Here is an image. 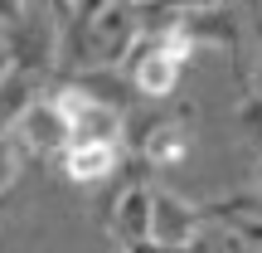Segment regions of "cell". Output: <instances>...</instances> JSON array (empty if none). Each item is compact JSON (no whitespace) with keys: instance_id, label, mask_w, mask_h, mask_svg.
<instances>
[{"instance_id":"6da1fadb","label":"cell","mask_w":262,"mask_h":253,"mask_svg":"<svg viewBox=\"0 0 262 253\" xmlns=\"http://www.w3.org/2000/svg\"><path fill=\"white\" fill-rule=\"evenodd\" d=\"M189 54H194V44H189L180 29H141L136 44H131L126 59H122V73L141 93V103H170L175 88H180V73H185V64H189Z\"/></svg>"},{"instance_id":"7a4b0ae2","label":"cell","mask_w":262,"mask_h":253,"mask_svg":"<svg viewBox=\"0 0 262 253\" xmlns=\"http://www.w3.org/2000/svg\"><path fill=\"white\" fill-rule=\"evenodd\" d=\"M68 49V25L49 0H29V15L15 25V34L5 39V59L15 68H29L39 78H54L58 59Z\"/></svg>"},{"instance_id":"3957f363","label":"cell","mask_w":262,"mask_h":253,"mask_svg":"<svg viewBox=\"0 0 262 253\" xmlns=\"http://www.w3.org/2000/svg\"><path fill=\"white\" fill-rule=\"evenodd\" d=\"M49 98L58 103L73 141H117V146H122V122H126L122 107L97 103V98L88 93V88H78L73 78H58V83L49 88ZM73 141H68V146H73Z\"/></svg>"},{"instance_id":"277c9868","label":"cell","mask_w":262,"mask_h":253,"mask_svg":"<svg viewBox=\"0 0 262 253\" xmlns=\"http://www.w3.org/2000/svg\"><path fill=\"white\" fill-rule=\"evenodd\" d=\"M209 215L204 205H194V200L175 195V190H160L156 185V224H150V239H156L160 248L170 253H189L199 244V234H204Z\"/></svg>"},{"instance_id":"5b68a950","label":"cell","mask_w":262,"mask_h":253,"mask_svg":"<svg viewBox=\"0 0 262 253\" xmlns=\"http://www.w3.org/2000/svg\"><path fill=\"white\" fill-rule=\"evenodd\" d=\"M122 166H126V151L117 141H73L58 156V170L73 185H107V180L122 176Z\"/></svg>"},{"instance_id":"8992f818","label":"cell","mask_w":262,"mask_h":253,"mask_svg":"<svg viewBox=\"0 0 262 253\" xmlns=\"http://www.w3.org/2000/svg\"><path fill=\"white\" fill-rule=\"evenodd\" d=\"M189 122H194V103H170L165 122L150 131L141 161H146L150 170H175L180 161L189 156Z\"/></svg>"},{"instance_id":"52a82bcc","label":"cell","mask_w":262,"mask_h":253,"mask_svg":"<svg viewBox=\"0 0 262 253\" xmlns=\"http://www.w3.org/2000/svg\"><path fill=\"white\" fill-rule=\"evenodd\" d=\"M49 88L54 83L39 78V73H29V68H15V64L0 68V137L19 131V122L29 117V107H34Z\"/></svg>"},{"instance_id":"ba28073f","label":"cell","mask_w":262,"mask_h":253,"mask_svg":"<svg viewBox=\"0 0 262 253\" xmlns=\"http://www.w3.org/2000/svg\"><path fill=\"white\" fill-rule=\"evenodd\" d=\"M19 141H25V151H34V156H63L68 151V122H63V112H58V103L54 98H39L34 107H29V117L19 122V131H15Z\"/></svg>"},{"instance_id":"9c48e42d","label":"cell","mask_w":262,"mask_h":253,"mask_svg":"<svg viewBox=\"0 0 262 253\" xmlns=\"http://www.w3.org/2000/svg\"><path fill=\"white\" fill-rule=\"evenodd\" d=\"M25 141L10 131V137H0V195H10V190L19 185V170H25Z\"/></svg>"},{"instance_id":"30bf717a","label":"cell","mask_w":262,"mask_h":253,"mask_svg":"<svg viewBox=\"0 0 262 253\" xmlns=\"http://www.w3.org/2000/svg\"><path fill=\"white\" fill-rule=\"evenodd\" d=\"M238 131H243L248 146L262 156V93H253V88H248L243 103H238Z\"/></svg>"},{"instance_id":"8fae6325","label":"cell","mask_w":262,"mask_h":253,"mask_svg":"<svg viewBox=\"0 0 262 253\" xmlns=\"http://www.w3.org/2000/svg\"><path fill=\"white\" fill-rule=\"evenodd\" d=\"M253 39H257V49H253V93H262V20L253 25Z\"/></svg>"},{"instance_id":"7c38bea8","label":"cell","mask_w":262,"mask_h":253,"mask_svg":"<svg viewBox=\"0 0 262 253\" xmlns=\"http://www.w3.org/2000/svg\"><path fill=\"white\" fill-rule=\"evenodd\" d=\"M126 5H131V10H146V5H150V0H126Z\"/></svg>"}]
</instances>
